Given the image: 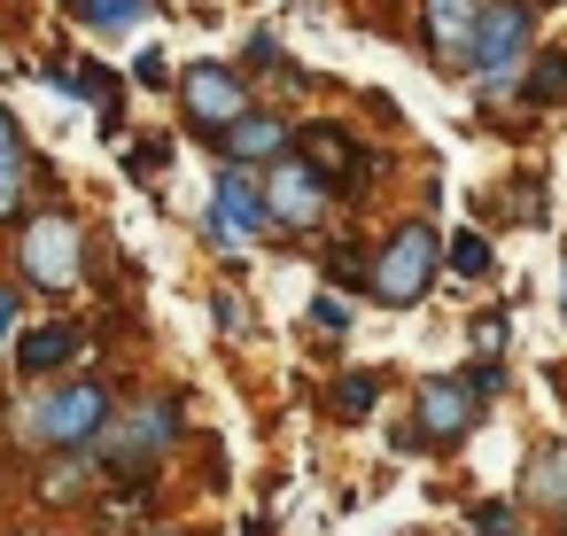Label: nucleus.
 Returning a JSON list of instances; mask_svg holds the SVG:
<instances>
[{
  "label": "nucleus",
  "instance_id": "1",
  "mask_svg": "<svg viewBox=\"0 0 567 536\" xmlns=\"http://www.w3.org/2000/svg\"><path fill=\"white\" fill-rule=\"evenodd\" d=\"M435 265H443L435 226H427V218H404V226L373 249V265H365V296L389 303V311H404V303H420V296L435 288Z\"/></svg>",
  "mask_w": 567,
  "mask_h": 536
},
{
  "label": "nucleus",
  "instance_id": "2",
  "mask_svg": "<svg viewBox=\"0 0 567 536\" xmlns=\"http://www.w3.org/2000/svg\"><path fill=\"white\" fill-rule=\"evenodd\" d=\"M17 272H24L32 288H48V296L79 288V272H86V234H79V218H71V210H32V218L17 226Z\"/></svg>",
  "mask_w": 567,
  "mask_h": 536
},
{
  "label": "nucleus",
  "instance_id": "3",
  "mask_svg": "<svg viewBox=\"0 0 567 536\" xmlns=\"http://www.w3.org/2000/svg\"><path fill=\"white\" fill-rule=\"evenodd\" d=\"M102 420H110V389H102L94 373H86V381H55L40 404H24V435L48 443V451H79V443H94Z\"/></svg>",
  "mask_w": 567,
  "mask_h": 536
},
{
  "label": "nucleus",
  "instance_id": "4",
  "mask_svg": "<svg viewBox=\"0 0 567 536\" xmlns=\"http://www.w3.org/2000/svg\"><path fill=\"white\" fill-rule=\"evenodd\" d=\"M520 55H528V9L520 0H482V32H474V63H466L482 79V94H505Z\"/></svg>",
  "mask_w": 567,
  "mask_h": 536
},
{
  "label": "nucleus",
  "instance_id": "5",
  "mask_svg": "<svg viewBox=\"0 0 567 536\" xmlns=\"http://www.w3.org/2000/svg\"><path fill=\"white\" fill-rule=\"evenodd\" d=\"M265 218H272V226H288V234H311V226L327 218V179H319L303 156L265 164Z\"/></svg>",
  "mask_w": 567,
  "mask_h": 536
},
{
  "label": "nucleus",
  "instance_id": "6",
  "mask_svg": "<svg viewBox=\"0 0 567 536\" xmlns=\"http://www.w3.org/2000/svg\"><path fill=\"white\" fill-rule=\"evenodd\" d=\"M179 110H187V125H195L203 141H218L234 117H249V94H241V79H234V71L195 63V71L179 79Z\"/></svg>",
  "mask_w": 567,
  "mask_h": 536
},
{
  "label": "nucleus",
  "instance_id": "7",
  "mask_svg": "<svg viewBox=\"0 0 567 536\" xmlns=\"http://www.w3.org/2000/svg\"><path fill=\"white\" fill-rule=\"evenodd\" d=\"M474 32H482V0H420V40L443 71L474 63Z\"/></svg>",
  "mask_w": 567,
  "mask_h": 536
},
{
  "label": "nucleus",
  "instance_id": "8",
  "mask_svg": "<svg viewBox=\"0 0 567 536\" xmlns=\"http://www.w3.org/2000/svg\"><path fill=\"white\" fill-rule=\"evenodd\" d=\"M474 412H482V396H474L458 373H435V381H420V420H412V435L458 443V435L474 427Z\"/></svg>",
  "mask_w": 567,
  "mask_h": 536
},
{
  "label": "nucleus",
  "instance_id": "9",
  "mask_svg": "<svg viewBox=\"0 0 567 536\" xmlns=\"http://www.w3.org/2000/svg\"><path fill=\"white\" fill-rule=\"evenodd\" d=\"M303 164L327 179V195H358V187H365V172H373V164L334 133V125H303Z\"/></svg>",
  "mask_w": 567,
  "mask_h": 536
},
{
  "label": "nucleus",
  "instance_id": "10",
  "mask_svg": "<svg viewBox=\"0 0 567 536\" xmlns=\"http://www.w3.org/2000/svg\"><path fill=\"white\" fill-rule=\"evenodd\" d=\"M218 156H226V164H280V156H288V125L249 110V117H234V125L218 133Z\"/></svg>",
  "mask_w": 567,
  "mask_h": 536
},
{
  "label": "nucleus",
  "instance_id": "11",
  "mask_svg": "<svg viewBox=\"0 0 567 536\" xmlns=\"http://www.w3.org/2000/svg\"><path fill=\"white\" fill-rule=\"evenodd\" d=\"M210 226H218L226 241H241V234H265L272 218H265V195H257L241 172H226V179H218V210H210Z\"/></svg>",
  "mask_w": 567,
  "mask_h": 536
},
{
  "label": "nucleus",
  "instance_id": "12",
  "mask_svg": "<svg viewBox=\"0 0 567 536\" xmlns=\"http://www.w3.org/2000/svg\"><path fill=\"white\" fill-rule=\"evenodd\" d=\"M79 358V327H32L24 342H17V373H55V365H71Z\"/></svg>",
  "mask_w": 567,
  "mask_h": 536
},
{
  "label": "nucleus",
  "instance_id": "13",
  "mask_svg": "<svg viewBox=\"0 0 567 536\" xmlns=\"http://www.w3.org/2000/svg\"><path fill=\"white\" fill-rule=\"evenodd\" d=\"M55 86H71V94H86V102H94V117H102L110 133L125 125V102H117V79H110L102 63H79V71H55Z\"/></svg>",
  "mask_w": 567,
  "mask_h": 536
},
{
  "label": "nucleus",
  "instance_id": "14",
  "mask_svg": "<svg viewBox=\"0 0 567 536\" xmlns=\"http://www.w3.org/2000/svg\"><path fill=\"white\" fill-rule=\"evenodd\" d=\"M17 203H24V133L0 110V218H17Z\"/></svg>",
  "mask_w": 567,
  "mask_h": 536
},
{
  "label": "nucleus",
  "instance_id": "15",
  "mask_svg": "<svg viewBox=\"0 0 567 536\" xmlns=\"http://www.w3.org/2000/svg\"><path fill=\"white\" fill-rule=\"evenodd\" d=\"M63 9H71L86 32H133V24L156 9V0H63Z\"/></svg>",
  "mask_w": 567,
  "mask_h": 536
},
{
  "label": "nucleus",
  "instance_id": "16",
  "mask_svg": "<svg viewBox=\"0 0 567 536\" xmlns=\"http://www.w3.org/2000/svg\"><path fill=\"white\" fill-rule=\"evenodd\" d=\"M520 102H528V110L567 102V55H559V48H544V55H536V71H528V86H520Z\"/></svg>",
  "mask_w": 567,
  "mask_h": 536
},
{
  "label": "nucleus",
  "instance_id": "17",
  "mask_svg": "<svg viewBox=\"0 0 567 536\" xmlns=\"http://www.w3.org/2000/svg\"><path fill=\"white\" fill-rule=\"evenodd\" d=\"M373 396H381V381H373V373H342V381H334V420H365V412H373Z\"/></svg>",
  "mask_w": 567,
  "mask_h": 536
},
{
  "label": "nucleus",
  "instance_id": "18",
  "mask_svg": "<svg viewBox=\"0 0 567 536\" xmlns=\"http://www.w3.org/2000/svg\"><path fill=\"white\" fill-rule=\"evenodd\" d=\"M451 272L482 280V272H489V241H482V234H451Z\"/></svg>",
  "mask_w": 567,
  "mask_h": 536
},
{
  "label": "nucleus",
  "instance_id": "19",
  "mask_svg": "<svg viewBox=\"0 0 567 536\" xmlns=\"http://www.w3.org/2000/svg\"><path fill=\"white\" fill-rule=\"evenodd\" d=\"M133 79H141V86H164V79H172V55H164V48H141Z\"/></svg>",
  "mask_w": 567,
  "mask_h": 536
},
{
  "label": "nucleus",
  "instance_id": "20",
  "mask_svg": "<svg viewBox=\"0 0 567 536\" xmlns=\"http://www.w3.org/2000/svg\"><path fill=\"white\" fill-rule=\"evenodd\" d=\"M311 327H319V334H350V311H342L334 296H319V303H311Z\"/></svg>",
  "mask_w": 567,
  "mask_h": 536
},
{
  "label": "nucleus",
  "instance_id": "21",
  "mask_svg": "<svg viewBox=\"0 0 567 536\" xmlns=\"http://www.w3.org/2000/svg\"><path fill=\"white\" fill-rule=\"evenodd\" d=\"M497 381H505V365H497V358H482V365H466V389H474V396H497Z\"/></svg>",
  "mask_w": 567,
  "mask_h": 536
},
{
  "label": "nucleus",
  "instance_id": "22",
  "mask_svg": "<svg viewBox=\"0 0 567 536\" xmlns=\"http://www.w3.org/2000/svg\"><path fill=\"white\" fill-rule=\"evenodd\" d=\"M249 63H257V71H280V40H272V32H249Z\"/></svg>",
  "mask_w": 567,
  "mask_h": 536
},
{
  "label": "nucleus",
  "instance_id": "23",
  "mask_svg": "<svg viewBox=\"0 0 567 536\" xmlns=\"http://www.w3.org/2000/svg\"><path fill=\"white\" fill-rule=\"evenodd\" d=\"M327 272H334V280H350V288H365V265H358V249H334V257H327Z\"/></svg>",
  "mask_w": 567,
  "mask_h": 536
},
{
  "label": "nucleus",
  "instance_id": "24",
  "mask_svg": "<svg viewBox=\"0 0 567 536\" xmlns=\"http://www.w3.org/2000/svg\"><path fill=\"white\" fill-rule=\"evenodd\" d=\"M474 528H482V536H505V528H513V505H497V497H489V505L474 513Z\"/></svg>",
  "mask_w": 567,
  "mask_h": 536
},
{
  "label": "nucleus",
  "instance_id": "25",
  "mask_svg": "<svg viewBox=\"0 0 567 536\" xmlns=\"http://www.w3.org/2000/svg\"><path fill=\"white\" fill-rule=\"evenodd\" d=\"M156 164H164V141H148V148H125V172H133V179H141V172H156Z\"/></svg>",
  "mask_w": 567,
  "mask_h": 536
},
{
  "label": "nucleus",
  "instance_id": "26",
  "mask_svg": "<svg viewBox=\"0 0 567 536\" xmlns=\"http://www.w3.org/2000/svg\"><path fill=\"white\" fill-rule=\"evenodd\" d=\"M9 319H17V288H0V342H9Z\"/></svg>",
  "mask_w": 567,
  "mask_h": 536
},
{
  "label": "nucleus",
  "instance_id": "27",
  "mask_svg": "<svg viewBox=\"0 0 567 536\" xmlns=\"http://www.w3.org/2000/svg\"><path fill=\"white\" fill-rule=\"evenodd\" d=\"M559 536H567V513H559Z\"/></svg>",
  "mask_w": 567,
  "mask_h": 536
}]
</instances>
